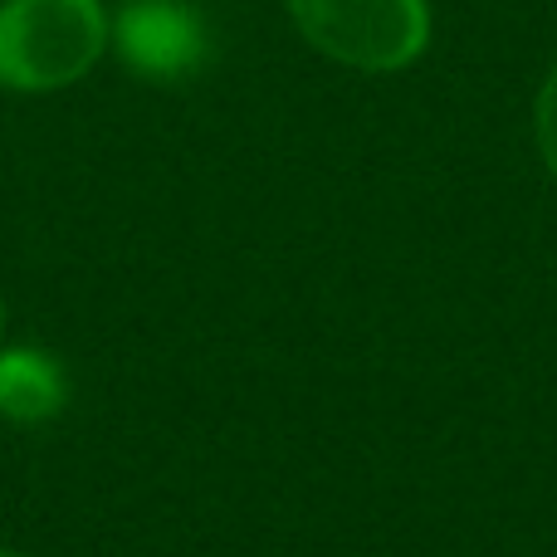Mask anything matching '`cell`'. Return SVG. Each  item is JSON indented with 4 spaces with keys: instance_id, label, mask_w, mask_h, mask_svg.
Here are the masks:
<instances>
[{
    "instance_id": "obj_1",
    "label": "cell",
    "mask_w": 557,
    "mask_h": 557,
    "mask_svg": "<svg viewBox=\"0 0 557 557\" xmlns=\"http://www.w3.org/2000/svg\"><path fill=\"white\" fill-rule=\"evenodd\" d=\"M108 59L103 0H0V88L64 94Z\"/></svg>"
},
{
    "instance_id": "obj_2",
    "label": "cell",
    "mask_w": 557,
    "mask_h": 557,
    "mask_svg": "<svg viewBox=\"0 0 557 557\" xmlns=\"http://www.w3.org/2000/svg\"><path fill=\"white\" fill-rule=\"evenodd\" d=\"M298 39L352 74H401L431 49V0H288Z\"/></svg>"
},
{
    "instance_id": "obj_3",
    "label": "cell",
    "mask_w": 557,
    "mask_h": 557,
    "mask_svg": "<svg viewBox=\"0 0 557 557\" xmlns=\"http://www.w3.org/2000/svg\"><path fill=\"white\" fill-rule=\"evenodd\" d=\"M108 54L143 84H182L211 59V25L191 0L108 5Z\"/></svg>"
},
{
    "instance_id": "obj_4",
    "label": "cell",
    "mask_w": 557,
    "mask_h": 557,
    "mask_svg": "<svg viewBox=\"0 0 557 557\" xmlns=\"http://www.w3.org/2000/svg\"><path fill=\"white\" fill-rule=\"evenodd\" d=\"M69 406V372L39 347H0V416L15 425L54 421Z\"/></svg>"
},
{
    "instance_id": "obj_5",
    "label": "cell",
    "mask_w": 557,
    "mask_h": 557,
    "mask_svg": "<svg viewBox=\"0 0 557 557\" xmlns=\"http://www.w3.org/2000/svg\"><path fill=\"white\" fill-rule=\"evenodd\" d=\"M533 143H539L543 166L557 176V59L548 74H543L539 98H533Z\"/></svg>"
},
{
    "instance_id": "obj_6",
    "label": "cell",
    "mask_w": 557,
    "mask_h": 557,
    "mask_svg": "<svg viewBox=\"0 0 557 557\" xmlns=\"http://www.w3.org/2000/svg\"><path fill=\"white\" fill-rule=\"evenodd\" d=\"M0 337H5V298H0Z\"/></svg>"
},
{
    "instance_id": "obj_7",
    "label": "cell",
    "mask_w": 557,
    "mask_h": 557,
    "mask_svg": "<svg viewBox=\"0 0 557 557\" xmlns=\"http://www.w3.org/2000/svg\"><path fill=\"white\" fill-rule=\"evenodd\" d=\"M0 557H25V553H10V548H0Z\"/></svg>"
}]
</instances>
